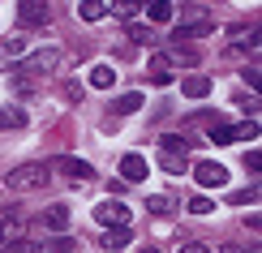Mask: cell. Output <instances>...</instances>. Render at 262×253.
Returning a JSON list of instances; mask_svg holds the SVG:
<instances>
[{
  "mask_svg": "<svg viewBox=\"0 0 262 253\" xmlns=\"http://www.w3.org/2000/svg\"><path fill=\"white\" fill-rule=\"evenodd\" d=\"M232 137H241V142H254V137H258V120H241V125L232 129Z\"/></svg>",
  "mask_w": 262,
  "mask_h": 253,
  "instance_id": "obj_24",
  "label": "cell"
},
{
  "mask_svg": "<svg viewBox=\"0 0 262 253\" xmlns=\"http://www.w3.org/2000/svg\"><path fill=\"white\" fill-rule=\"evenodd\" d=\"M224 253H241V249H236V245H224Z\"/></svg>",
  "mask_w": 262,
  "mask_h": 253,
  "instance_id": "obj_33",
  "label": "cell"
},
{
  "mask_svg": "<svg viewBox=\"0 0 262 253\" xmlns=\"http://www.w3.org/2000/svg\"><path fill=\"white\" fill-rule=\"evenodd\" d=\"M193 176H198V185H206V189H220V185H228V168L224 163H198V168H193Z\"/></svg>",
  "mask_w": 262,
  "mask_h": 253,
  "instance_id": "obj_6",
  "label": "cell"
},
{
  "mask_svg": "<svg viewBox=\"0 0 262 253\" xmlns=\"http://www.w3.org/2000/svg\"><path fill=\"white\" fill-rule=\"evenodd\" d=\"M142 253H159V249H155V245H146V249H142Z\"/></svg>",
  "mask_w": 262,
  "mask_h": 253,
  "instance_id": "obj_34",
  "label": "cell"
},
{
  "mask_svg": "<svg viewBox=\"0 0 262 253\" xmlns=\"http://www.w3.org/2000/svg\"><path fill=\"white\" fill-rule=\"evenodd\" d=\"M121 176H125V180H146V159H142V155H125L121 159Z\"/></svg>",
  "mask_w": 262,
  "mask_h": 253,
  "instance_id": "obj_13",
  "label": "cell"
},
{
  "mask_svg": "<svg viewBox=\"0 0 262 253\" xmlns=\"http://www.w3.org/2000/svg\"><path fill=\"white\" fill-rule=\"evenodd\" d=\"M52 180V168L48 163H21L5 176V189L9 193H30V189H43V185Z\"/></svg>",
  "mask_w": 262,
  "mask_h": 253,
  "instance_id": "obj_2",
  "label": "cell"
},
{
  "mask_svg": "<svg viewBox=\"0 0 262 253\" xmlns=\"http://www.w3.org/2000/svg\"><path fill=\"white\" fill-rule=\"evenodd\" d=\"M60 64H64V52H60V48H35L26 60L17 64L13 82L26 90V86H35V82H43V78H52V73H60Z\"/></svg>",
  "mask_w": 262,
  "mask_h": 253,
  "instance_id": "obj_1",
  "label": "cell"
},
{
  "mask_svg": "<svg viewBox=\"0 0 262 253\" xmlns=\"http://www.w3.org/2000/svg\"><path fill=\"white\" fill-rule=\"evenodd\" d=\"M129 39H134V43H155V30H150V26H138V21H129Z\"/></svg>",
  "mask_w": 262,
  "mask_h": 253,
  "instance_id": "obj_21",
  "label": "cell"
},
{
  "mask_svg": "<svg viewBox=\"0 0 262 253\" xmlns=\"http://www.w3.org/2000/svg\"><path fill=\"white\" fill-rule=\"evenodd\" d=\"M17 17H21V26H48L52 21V5H43V0H21Z\"/></svg>",
  "mask_w": 262,
  "mask_h": 253,
  "instance_id": "obj_4",
  "label": "cell"
},
{
  "mask_svg": "<svg viewBox=\"0 0 262 253\" xmlns=\"http://www.w3.org/2000/svg\"><path fill=\"white\" fill-rule=\"evenodd\" d=\"M142 103H146V95L142 90H129V95H121L112 103V116H129V112H142Z\"/></svg>",
  "mask_w": 262,
  "mask_h": 253,
  "instance_id": "obj_12",
  "label": "cell"
},
{
  "mask_svg": "<svg viewBox=\"0 0 262 253\" xmlns=\"http://www.w3.org/2000/svg\"><path fill=\"white\" fill-rule=\"evenodd\" d=\"M17 236H26V219L21 215H5L0 219V245H17Z\"/></svg>",
  "mask_w": 262,
  "mask_h": 253,
  "instance_id": "obj_9",
  "label": "cell"
},
{
  "mask_svg": "<svg viewBox=\"0 0 262 253\" xmlns=\"http://www.w3.org/2000/svg\"><path fill=\"white\" fill-rule=\"evenodd\" d=\"M177 253H211V249H206V245H202V240H185V245H181Z\"/></svg>",
  "mask_w": 262,
  "mask_h": 253,
  "instance_id": "obj_30",
  "label": "cell"
},
{
  "mask_svg": "<svg viewBox=\"0 0 262 253\" xmlns=\"http://www.w3.org/2000/svg\"><path fill=\"white\" fill-rule=\"evenodd\" d=\"M146 211H150V215H168V211H172V197H168V193L146 197Z\"/></svg>",
  "mask_w": 262,
  "mask_h": 253,
  "instance_id": "obj_19",
  "label": "cell"
},
{
  "mask_svg": "<svg viewBox=\"0 0 262 253\" xmlns=\"http://www.w3.org/2000/svg\"><path fill=\"white\" fill-rule=\"evenodd\" d=\"M43 253H78V245H73L69 236H56V240H52V245L43 249Z\"/></svg>",
  "mask_w": 262,
  "mask_h": 253,
  "instance_id": "obj_27",
  "label": "cell"
},
{
  "mask_svg": "<svg viewBox=\"0 0 262 253\" xmlns=\"http://www.w3.org/2000/svg\"><path fill=\"white\" fill-rule=\"evenodd\" d=\"M159 168L181 176V172H189V155H181V150H159Z\"/></svg>",
  "mask_w": 262,
  "mask_h": 253,
  "instance_id": "obj_11",
  "label": "cell"
},
{
  "mask_svg": "<svg viewBox=\"0 0 262 253\" xmlns=\"http://www.w3.org/2000/svg\"><path fill=\"white\" fill-rule=\"evenodd\" d=\"M103 13H107L103 0H82V5H78V17H82V21H99Z\"/></svg>",
  "mask_w": 262,
  "mask_h": 253,
  "instance_id": "obj_18",
  "label": "cell"
},
{
  "mask_svg": "<svg viewBox=\"0 0 262 253\" xmlns=\"http://www.w3.org/2000/svg\"><path fill=\"white\" fill-rule=\"evenodd\" d=\"M56 168H60V176H73V180H95V168L82 163V159H73V155H60Z\"/></svg>",
  "mask_w": 262,
  "mask_h": 253,
  "instance_id": "obj_8",
  "label": "cell"
},
{
  "mask_svg": "<svg viewBox=\"0 0 262 253\" xmlns=\"http://www.w3.org/2000/svg\"><path fill=\"white\" fill-rule=\"evenodd\" d=\"M43 223L52 227V232H64V227H69V206H48V211H43Z\"/></svg>",
  "mask_w": 262,
  "mask_h": 253,
  "instance_id": "obj_14",
  "label": "cell"
},
{
  "mask_svg": "<svg viewBox=\"0 0 262 253\" xmlns=\"http://www.w3.org/2000/svg\"><path fill=\"white\" fill-rule=\"evenodd\" d=\"M177 60V64H198V52L193 48H172V56H168V64Z\"/></svg>",
  "mask_w": 262,
  "mask_h": 253,
  "instance_id": "obj_25",
  "label": "cell"
},
{
  "mask_svg": "<svg viewBox=\"0 0 262 253\" xmlns=\"http://www.w3.org/2000/svg\"><path fill=\"white\" fill-rule=\"evenodd\" d=\"M228 202H232V206H254V202H258V185H249V189L232 193V197H228Z\"/></svg>",
  "mask_w": 262,
  "mask_h": 253,
  "instance_id": "obj_23",
  "label": "cell"
},
{
  "mask_svg": "<svg viewBox=\"0 0 262 253\" xmlns=\"http://www.w3.org/2000/svg\"><path fill=\"white\" fill-rule=\"evenodd\" d=\"M211 211H215V202H211L206 193H193V197H189V215H211Z\"/></svg>",
  "mask_w": 262,
  "mask_h": 253,
  "instance_id": "obj_20",
  "label": "cell"
},
{
  "mask_svg": "<svg viewBox=\"0 0 262 253\" xmlns=\"http://www.w3.org/2000/svg\"><path fill=\"white\" fill-rule=\"evenodd\" d=\"M129 206L125 202H99L95 206V223L99 227H107V232H116V227H129Z\"/></svg>",
  "mask_w": 262,
  "mask_h": 253,
  "instance_id": "obj_3",
  "label": "cell"
},
{
  "mask_svg": "<svg viewBox=\"0 0 262 253\" xmlns=\"http://www.w3.org/2000/svg\"><path fill=\"white\" fill-rule=\"evenodd\" d=\"M0 129H26V112L21 107H0Z\"/></svg>",
  "mask_w": 262,
  "mask_h": 253,
  "instance_id": "obj_17",
  "label": "cell"
},
{
  "mask_svg": "<svg viewBox=\"0 0 262 253\" xmlns=\"http://www.w3.org/2000/svg\"><path fill=\"white\" fill-rule=\"evenodd\" d=\"M211 30H215V26H211V17H206L202 9H193V13L177 26V39H202V35H211Z\"/></svg>",
  "mask_w": 262,
  "mask_h": 253,
  "instance_id": "obj_5",
  "label": "cell"
},
{
  "mask_svg": "<svg viewBox=\"0 0 262 253\" xmlns=\"http://www.w3.org/2000/svg\"><path fill=\"white\" fill-rule=\"evenodd\" d=\"M103 245H107V249H121V245H129V227H116V232H107V236H103Z\"/></svg>",
  "mask_w": 262,
  "mask_h": 253,
  "instance_id": "obj_26",
  "label": "cell"
},
{
  "mask_svg": "<svg viewBox=\"0 0 262 253\" xmlns=\"http://www.w3.org/2000/svg\"><path fill=\"white\" fill-rule=\"evenodd\" d=\"M245 163H249V172H262V155H258V150H249Z\"/></svg>",
  "mask_w": 262,
  "mask_h": 253,
  "instance_id": "obj_32",
  "label": "cell"
},
{
  "mask_svg": "<svg viewBox=\"0 0 262 253\" xmlns=\"http://www.w3.org/2000/svg\"><path fill=\"white\" fill-rule=\"evenodd\" d=\"M159 150H181V155H185V150H189V142H185V137H177V133H168V137L159 142Z\"/></svg>",
  "mask_w": 262,
  "mask_h": 253,
  "instance_id": "obj_28",
  "label": "cell"
},
{
  "mask_svg": "<svg viewBox=\"0 0 262 253\" xmlns=\"http://www.w3.org/2000/svg\"><path fill=\"white\" fill-rule=\"evenodd\" d=\"M211 142L228 146V142H232V125H215V129H211Z\"/></svg>",
  "mask_w": 262,
  "mask_h": 253,
  "instance_id": "obj_29",
  "label": "cell"
},
{
  "mask_svg": "<svg viewBox=\"0 0 262 253\" xmlns=\"http://www.w3.org/2000/svg\"><path fill=\"white\" fill-rule=\"evenodd\" d=\"M26 56H30L26 35H9L5 43H0V64H13V60H26Z\"/></svg>",
  "mask_w": 262,
  "mask_h": 253,
  "instance_id": "obj_7",
  "label": "cell"
},
{
  "mask_svg": "<svg viewBox=\"0 0 262 253\" xmlns=\"http://www.w3.org/2000/svg\"><path fill=\"white\" fill-rule=\"evenodd\" d=\"M64 99H69V103H78V99H82V86L69 82V86H64Z\"/></svg>",
  "mask_w": 262,
  "mask_h": 253,
  "instance_id": "obj_31",
  "label": "cell"
},
{
  "mask_svg": "<svg viewBox=\"0 0 262 253\" xmlns=\"http://www.w3.org/2000/svg\"><path fill=\"white\" fill-rule=\"evenodd\" d=\"M181 90L189 95V99H206V95H211V78H198V73H193V78L181 82Z\"/></svg>",
  "mask_w": 262,
  "mask_h": 253,
  "instance_id": "obj_16",
  "label": "cell"
},
{
  "mask_svg": "<svg viewBox=\"0 0 262 253\" xmlns=\"http://www.w3.org/2000/svg\"><path fill=\"white\" fill-rule=\"evenodd\" d=\"M146 17L155 21V26H163V21L177 17V5H172V0H155V5H146Z\"/></svg>",
  "mask_w": 262,
  "mask_h": 253,
  "instance_id": "obj_15",
  "label": "cell"
},
{
  "mask_svg": "<svg viewBox=\"0 0 262 253\" xmlns=\"http://www.w3.org/2000/svg\"><path fill=\"white\" fill-rule=\"evenodd\" d=\"M86 82H91L95 90H112V86H116V69H112V64H91Z\"/></svg>",
  "mask_w": 262,
  "mask_h": 253,
  "instance_id": "obj_10",
  "label": "cell"
},
{
  "mask_svg": "<svg viewBox=\"0 0 262 253\" xmlns=\"http://www.w3.org/2000/svg\"><path fill=\"white\" fill-rule=\"evenodd\" d=\"M150 82H168V56H155V60H150Z\"/></svg>",
  "mask_w": 262,
  "mask_h": 253,
  "instance_id": "obj_22",
  "label": "cell"
}]
</instances>
